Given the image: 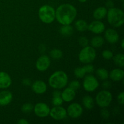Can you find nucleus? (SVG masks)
<instances>
[{"label": "nucleus", "instance_id": "nucleus-25", "mask_svg": "<svg viewBox=\"0 0 124 124\" xmlns=\"http://www.w3.org/2000/svg\"><path fill=\"white\" fill-rule=\"evenodd\" d=\"M113 58L114 62L116 65L120 67H123L124 66V55L123 54L119 53L115 55Z\"/></svg>", "mask_w": 124, "mask_h": 124}, {"label": "nucleus", "instance_id": "nucleus-12", "mask_svg": "<svg viewBox=\"0 0 124 124\" xmlns=\"http://www.w3.org/2000/svg\"><path fill=\"white\" fill-rule=\"evenodd\" d=\"M105 24L99 20L92 21L88 25V29L92 33L95 34H100L104 32L105 30Z\"/></svg>", "mask_w": 124, "mask_h": 124}, {"label": "nucleus", "instance_id": "nucleus-6", "mask_svg": "<svg viewBox=\"0 0 124 124\" xmlns=\"http://www.w3.org/2000/svg\"><path fill=\"white\" fill-rule=\"evenodd\" d=\"M113 96L111 92L104 90L99 92L96 96V102L98 106L101 108L108 107L112 101Z\"/></svg>", "mask_w": 124, "mask_h": 124}, {"label": "nucleus", "instance_id": "nucleus-21", "mask_svg": "<svg viewBox=\"0 0 124 124\" xmlns=\"http://www.w3.org/2000/svg\"><path fill=\"white\" fill-rule=\"evenodd\" d=\"M59 33L65 36H70L73 33V28L70 25H62L59 29Z\"/></svg>", "mask_w": 124, "mask_h": 124}, {"label": "nucleus", "instance_id": "nucleus-42", "mask_svg": "<svg viewBox=\"0 0 124 124\" xmlns=\"http://www.w3.org/2000/svg\"><path fill=\"white\" fill-rule=\"evenodd\" d=\"M80 2H82V3H84V2H85L87 0H78Z\"/></svg>", "mask_w": 124, "mask_h": 124}, {"label": "nucleus", "instance_id": "nucleus-26", "mask_svg": "<svg viewBox=\"0 0 124 124\" xmlns=\"http://www.w3.org/2000/svg\"><path fill=\"white\" fill-rule=\"evenodd\" d=\"M51 58H53V59H59L62 57L63 53L61 50L59 49H53L50 53Z\"/></svg>", "mask_w": 124, "mask_h": 124}, {"label": "nucleus", "instance_id": "nucleus-8", "mask_svg": "<svg viewBox=\"0 0 124 124\" xmlns=\"http://www.w3.org/2000/svg\"><path fill=\"white\" fill-rule=\"evenodd\" d=\"M67 110L64 107L59 106H54L50 109L49 115L52 119L56 121H61L66 117Z\"/></svg>", "mask_w": 124, "mask_h": 124}, {"label": "nucleus", "instance_id": "nucleus-28", "mask_svg": "<svg viewBox=\"0 0 124 124\" xmlns=\"http://www.w3.org/2000/svg\"><path fill=\"white\" fill-rule=\"evenodd\" d=\"M33 110V106L30 103H25L21 107V111L24 113H29Z\"/></svg>", "mask_w": 124, "mask_h": 124}, {"label": "nucleus", "instance_id": "nucleus-38", "mask_svg": "<svg viewBox=\"0 0 124 124\" xmlns=\"http://www.w3.org/2000/svg\"><path fill=\"white\" fill-rule=\"evenodd\" d=\"M52 96L53 97H58V96H61V92L59 90H54L52 93Z\"/></svg>", "mask_w": 124, "mask_h": 124}, {"label": "nucleus", "instance_id": "nucleus-33", "mask_svg": "<svg viewBox=\"0 0 124 124\" xmlns=\"http://www.w3.org/2000/svg\"><path fill=\"white\" fill-rule=\"evenodd\" d=\"M87 64V65H85V66L83 67L84 69L85 70L86 73H93L94 70V67H93V65L90 64Z\"/></svg>", "mask_w": 124, "mask_h": 124}, {"label": "nucleus", "instance_id": "nucleus-3", "mask_svg": "<svg viewBox=\"0 0 124 124\" xmlns=\"http://www.w3.org/2000/svg\"><path fill=\"white\" fill-rule=\"evenodd\" d=\"M107 16L108 23L114 27H120L124 24V13L120 8L115 7L109 8Z\"/></svg>", "mask_w": 124, "mask_h": 124}, {"label": "nucleus", "instance_id": "nucleus-32", "mask_svg": "<svg viewBox=\"0 0 124 124\" xmlns=\"http://www.w3.org/2000/svg\"><path fill=\"white\" fill-rule=\"evenodd\" d=\"M88 43H89V41H88V38L85 36H81L79 38V44L82 47H86L88 46Z\"/></svg>", "mask_w": 124, "mask_h": 124}, {"label": "nucleus", "instance_id": "nucleus-37", "mask_svg": "<svg viewBox=\"0 0 124 124\" xmlns=\"http://www.w3.org/2000/svg\"><path fill=\"white\" fill-rule=\"evenodd\" d=\"M111 83H110L109 81H107L106 80H105V81L104 82V83H103L102 87H104V88L108 89V88H109L111 87Z\"/></svg>", "mask_w": 124, "mask_h": 124}, {"label": "nucleus", "instance_id": "nucleus-11", "mask_svg": "<svg viewBox=\"0 0 124 124\" xmlns=\"http://www.w3.org/2000/svg\"><path fill=\"white\" fill-rule=\"evenodd\" d=\"M50 59L46 55H42L37 59L36 62V67L39 71H45L50 65Z\"/></svg>", "mask_w": 124, "mask_h": 124}, {"label": "nucleus", "instance_id": "nucleus-36", "mask_svg": "<svg viewBox=\"0 0 124 124\" xmlns=\"http://www.w3.org/2000/svg\"><path fill=\"white\" fill-rule=\"evenodd\" d=\"M22 82H23V84L25 86H30V85L31 84V81H30V79H29L28 78L24 79L23 80V81H22Z\"/></svg>", "mask_w": 124, "mask_h": 124}, {"label": "nucleus", "instance_id": "nucleus-7", "mask_svg": "<svg viewBox=\"0 0 124 124\" xmlns=\"http://www.w3.org/2000/svg\"><path fill=\"white\" fill-rule=\"evenodd\" d=\"M99 83L98 79L93 75H88L84 78L83 87L88 92H93L99 87Z\"/></svg>", "mask_w": 124, "mask_h": 124}, {"label": "nucleus", "instance_id": "nucleus-16", "mask_svg": "<svg viewBox=\"0 0 124 124\" xmlns=\"http://www.w3.org/2000/svg\"><path fill=\"white\" fill-rule=\"evenodd\" d=\"M13 95L10 91L3 90L0 92V106H6L10 104Z\"/></svg>", "mask_w": 124, "mask_h": 124}, {"label": "nucleus", "instance_id": "nucleus-23", "mask_svg": "<svg viewBox=\"0 0 124 124\" xmlns=\"http://www.w3.org/2000/svg\"><path fill=\"white\" fill-rule=\"evenodd\" d=\"M75 27L78 31H84L88 29V24L87 21L83 19H79L76 21L75 24Z\"/></svg>", "mask_w": 124, "mask_h": 124}, {"label": "nucleus", "instance_id": "nucleus-1", "mask_svg": "<svg viewBox=\"0 0 124 124\" xmlns=\"http://www.w3.org/2000/svg\"><path fill=\"white\" fill-rule=\"evenodd\" d=\"M57 21L62 25H70L77 16V10L70 4H62L55 10Z\"/></svg>", "mask_w": 124, "mask_h": 124}, {"label": "nucleus", "instance_id": "nucleus-27", "mask_svg": "<svg viewBox=\"0 0 124 124\" xmlns=\"http://www.w3.org/2000/svg\"><path fill=\"white\" fill-rule=\"evenodd\" d=\"M86 74L85 70L84 67H77L74 70V75L78 78H82Z\"/></svg>", "mask_w": 124, "mask_h": 124}, {"label": "nucleus", "instance_id": "nucleus-34", "mask_svg": "<svg viewBox=\"0 0 124 124\" xmlns=\"http://www.w3.org/2000/svg\"><path fill=\"white\" fill-rule=\"evenodd\" d=\"M101 115L103 118L105 119H107L110 116V113L107 109H102L101 111Z\"/></svg>", "mask_w": 124, "mask_h": 124}, {"label": "nucleus", "instance_id": "nucleus-18", "mask_svg": "<svg viewBox=\"0 0 124 124\" xmlns=\"http://www.w3.org/2000/svg\"><path fill=\"white\" fill-rule=\"evenodd\" d=\"M109 76L112 81L115 82H118L123 79L124 71L121 69H115L110 71Z\"/></svg>", "mask_w": 124, "mask_h": 124}, {"label": "nucleus", "instance_id": "nucleus-4", "mask_svg": "<svg viewBox=\"0 0 124 124\" xmlns=\"http://www.w3.org/2000/svg\"><path fill=\"white\" fill-rule=\"evenodd\" d=\"M38 16L44 23L51 24L55 19V10L50 5H44L39 9Z\"/></svg>", "mask_w": 124, "mask_h": 124}, {"label": "nucleus", "instance_id": "nucleus-39", "mask_svg": "<svg viewBox=\"0 0 124 124\" xmlns=\"http://www.w3.org/2000/svg\"><path fill=\"white\" fill-rule=\"evenodd\" d=\"M106 6L109 8H112L114 6L113 2L111 0H108V1H107V2H106Z\"/></svg>", "mask_w": 124, "mask_h": 124}, {"label": "nucleus", "instance_id": "nucleus-24", "mask_svg": "<svg viewBox=\"0 0 124 124\" xmlns=\"http://www.w3.org/2000/svg\"><path fill=\"white\" fill-rule=\"evenodd\" d=\"M96 73L98 78L102 81H105L109 78L108 72L106 69H104V68H99V69H97Z\"/></svg>", "mask_w": 124, "mask_h": 124}, {"label": "nucleus", "instance_id": "nucleus-19", "mask_svg": "<svg viewBox=\"0 0 124 124\" xmlns=\"http://www.w3.org/2000/svg\"><path fill=\"white\" fill-rule=\"evenodd\" d=\"M107 10L105 7H99L93 12V17L96 20H101L107 16Z\"/></svg>", "mask_w": 124, "mask_h": 124}, {"label": "nucleus", "instance_id": "nucleus-17", "mask_svg": "<svg viewBox=\"0 0 124 124\" xmlns=\"http://www.w3.org/2000/svg\"><path fill=\"white\" fill-rule=\"evenodd\" d=\"M76 96L75 90L71 89L70 87L65 88L61 93V98L63 101L66 102H70L75 99Z\"/></svg>", "mask_w": 124, "mask_h": 124}, {"label": "nucleus", "instance_id": "nucleus-31", "mask_svg": "<svg viewBox=\"0 0 124 124\" xmlns=\"http://www.w3.org/2000/svg\"><path fill=\"white\" fill-rule=\"evenodd\" d=\"M81 87V84H80V82L78 81H76V80H73V81H71L70 84H69V87L71 88V89L74 90H77Z\"/></svg>", "mask_w": 124, "mask_h": 124}, {"label": "nucleus", "instance_id": "nucleus-35", "mask_svg": "<svg viewBox=\"0 0 124 124\" xmlns=\"http://www.w3.org/2000/svg\"><path fill=\"white\" fill-rule=\"evenodd\" d=\"M117 101H118V102L121 105H123L124 103V93L123 92H121V93L119 94V95L117 96Z\"/></svg>", "mask_w": 124, "mask_h": 124}, {"label": "nucleus", "instance_id": "nucleus-41", "mask_svg": "<svg viewBox=\"0 0 124 124\" xmlns=\"http://www.w3.org/2000/svg\"><path fill=\"white\" fill-rule=\"evenodd\" d=\"M124 39H122V41H121V47H122V49H124Z\"/></svg>", "mask_w": 124, "mask_h": 124}, {"label": "nucleus", "instance_id": "nucleus-5", "mask_svg": "<svg viewBox=\"0 0 124 124\" xmlns=\"http://www.w3.org/2000/svg\"><path fill=\"white\" fill-rule=\"evenodd\" d=\"M96 52L93 47L86 46L83 47L79 54V60L83 64H90L95 59Z\"/></svg>", "mask_w": 124, "mask_h": 124}, {"label": "nucleus", "instance_id": "nucleus-30", "mask_svg": "<svg viewBox=\"0 0 124 124\" xmlns=\"http://www.w3.org/2000/svg\"><path fill=\"white\" fill-rule=\"evenodd\" d=\"M63 102L64 101H63L61 96L53 97L52 100V104L54 106H59V105H61L62 104Z\"/></svg>", "mask_w": 124, "mask_h": 124}, {"label": "nucleus", "instance_id": "nucleus-14", "mask_svg": "<svg viewBox=\"0 0 124 124\" xmlns=\"http://www.w3.org/2000/svg\"><path fill=\"white\" fill-rule=\"evenodd\" d=\"M105 38L110 44H115L118 42L119 36L115 29H108L105 32Z\"/></svg>", "mask_w": 124, "mask_h": 124}, {"label": "nucleus", "instance_id": "nucleus-13", "mask_svg": "<svg viewBox=\"0 0 124 124\" xmlns=\"http://www.w3.org/2000/svg\"><path fill=\"white\" fill-rule=\"evenodd\" d=\"M33 91L35 92L36 94H42L43 93H46L47 91V87L46 84L41 80H37L35 81L31 85Z\"/></svg>", "mask_w": 124, "mask_h": 124}, {"label": "nucleus", "instance_id": "nucleus-9", "mask_svg": "<svg viewBox=\"0 0 124 124\" xmlns=\"http://www.w3.org/2000/svg\"><path fill=\"white\" fill-rule=\"evenodd\" d=\"M35 114L39 117H46L50 114V108L47 104L44 102H39L33 107Z\"/></svg>", "mask_w": 124, "mask_h": 124}, {"label": "nucleus", "instance_id": "nucleus-29", "mask_svg": "<svg viewBox=\"0 0 124 124\" xmlns=\"http://www.w3.org/2000/svg\"><path fill=\"white\" fill-rule=\"evenodd\" d=\"M102 56L105 59L110 60L113 57V53L111 51L109 50H105L102 53Z\"/></svg>", "mask_w": 124, "mask_h": 124}, {"label": "nucleus", "instance_id": "nucleus-15", "mask_svg": "<svg viewBox=\"0 0 124 124\" xmlns=\"http://www.w3.org/2000/svg\"><path fill=\"white\" fill-rule=\"evenodd\" d=\"M12 84V79L7 73L0 71V89L8 88Z\"/></svg>", "mask_w": 124, "mask_h": 124}, {"label": "nucleus", "instance_id": "nucleus-2", "mask_svg": "<svg viewBox=\"0 0 124 124\" xmlns=\"http://www.w3.org/2000/svg\"><path fill=\"white\" fill-rule=\"evenodd\" d=\"M68 76L63 71H56L48 79V84L52 88L60 90L64 88L68 83Z\"/></svg>", "mask_w": 124, "mask_h": 124}, {"label": "nucleus", "instance_id": "nucleus-22", "mask_svg": "<svg viewBox=\"0 0 124 124\" xmlns=\"http://www.w3.org/2000/svg\"><path fill=\"white\" fill-rule=\"evenodd\" d=\"M82 104L87 109L93 108L94 105V99L90 96H85L82 98Z\"/></svg>", "mask_w": 124, "mask_h": 124}, {"label": "nucleus", "instance_id": "nucleus-20", "mask_svg": "<svg viewBox=\"0 0 124 124\" xmlns=\"http://www.w3.org/2000/svg\"><path fill=\"white\" fill-rule=\"evenodd\" d=\"M91 46L93 48H99L104 44V39L102 36H94L91 40Z\"/></svg>", "mask_w": 124, "mask_h": 124}, {"label": "nucleus", "instance_id": "nucleus-40", "mask_svg": "<svg viewBox=\"0 0 124 124\" xmlns=\"http://www.w3.org/2000/svg\"><path fill=\"white\" fill-rule=\"evenodd\" d=\"M17 123L19 124H29V122L24 119H21L17 122Z\"/></svg>", "mask_w": 124, "mask_h": 124}, {"label": "nucleus", "instance_id": "nucleus-10", "mask_svg": "<svg viewBox=\"0 0 124 124\" xmlns=\"http://www.w3.org/2000/svg\"><path fill=\"white\" fill-rule=\"evenodd\" d=\"M83 113L82 106L78 103H72L68 107L67 113L70 117L76 119L79 117Z\"/></svg>", "mask_w": 124, "mask_h": 124}]
</instances>
